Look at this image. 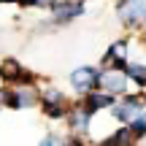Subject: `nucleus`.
<instances>
[{"label": "nucleus", "instance_id": "f257e3e1", "mask_svg": "<svg viewBox=\"0 0 146 146\" xmlns=\"http://www.w3.org/2000/svg\"><path fill=\"white\" fill-rule=\"evenodd\" d=\"M143 106H146V95H127L122 103H114V106H111V116H114L116 122H125V125H127V122H130Z\"/></svg>", "mask_w": 146, "mask_h": 146}, {"label": "nucleus", "instance_id": "f03ea898", "mask_svg": "<svg viewBox=\"0 0 146 146\" xmlns=\"http://www.w3.org/2000/svg\"><path fill=\"white\" fill-rule=\"evenodd\" d=\"M84 14V3L81 0H62V3H57L54 0V5H52V22H57V25H68V22H73L76 16H81Z\"/></svg>", "mask_w": 146, "mask_h": 146}, {"label": "nucleus", "instance_id": "7ed1b4c3", "mask_svg": "<svg viewBox=\"0 0 146 146\" xmlns=\"http://www.w3.org/2000/svg\"><path fill=\"white\" fill-rule=\"evenodd\" d=\"M70 87L76 92H89V89L100 87V70L98 68H76L70 73Z\"/></svg>", "mask_w": 146, "mask_h": 146}, {"label": "nucleus", "instance_id": "20e7f679", "mask_svg": "<svg viewBox=\"0 0 146 146\" xmlns=\"http://www.w3.org/2000/svg\"><path fill=\"white\" fill-rule=\"evenodd\" d=\"M38 103V95L35 89H30V84H19V89H11V92H5V106L8 108H30V106Z\"/></svg>", "mask_w": 146, "mask_h": 146}, {"label": "nucleus", "instance_id": "39448f33", "mask_svg": "<svg viewBox=\"0 0 146 146\" xmlns=\"http://www.w3.org/2000/svg\"><path fill=\"white\" fill-rule=\"evenodd\" d=\"M0 78L8 81V84H33V73L25 70L16 60H11V57L0 62Z\"/></svg>", "mask_w": 146, "mask_h": 146}, {"label": "nucleus", "instance_id": "423d86ee", "mask_svg": "<svg viewBox=\"0 0 146 146\" xmlns=\"http://www.w3.org/2000/svg\"><path fill=\"white\" fill-rule=\"evenodd\" d=\"M127 73L125 70H119V68H114V70H100V87L106 89V92H111V95H125L127 92Z\"/></svg>", "mask_w": 146, "mask_h": 146}, {"label": "nucleus", "instance_id": "0eeeda50", "mask_svg": "<svg viewBox=\"0 0 146 146\" xmlns=\"http://www.w3.org/2000/svg\"><path fill=\"white\" fill-rule=\"evenodd\" d=\"M119 16L125 25L135 27L146 19V0H122L119 3Z\"/></svg>", "mask_w": 146, "mask_h": 146}, {"label": "nucleus", "instance_id": "6e6552de", "mask_svg": "<svg viewBox=\"0 0 146 146\" xmlns=\"http://www.w3.org/2000/svg\"><path fill=\"white\" fill-rule=\"evenodd\" d=\"M41 108H43V114L52 116V119H62L65 116V98H62V92L46 89V92L41 95Z\"/></svg>", "mask_w": 146, "mask_h": 146}, {"label": "nucleus", "instance_id": "1a4fd4ad", "mask_svg": "<svg viewBox=\"0 0 146 146\" xmlns=\"http://www.w3.org/2000/svg\"><path fill=\"white\" fill-rule=\"evenodd\" d=\"M114 98L116 95H111V92H95V89H89L87 92V98H84V108L89 111V114H98L100 108H111L114 106Z\"/></svg>", "mask_w": 146, "mask_h": 146}, {"label": "nucleus", "instance_id": "9d476101", "mask_svg": "<svg viewBox=\"0 0 146 146\" xmlns=\"http://www.w3.org/2000/svg\"><path fill=\"white\" fill-rule=\"evenodd\" d=\"M68 122H70V130L73 133H87L89 130V122H92V114L81 106V108H76L73 114H68Z\"/></svg>", "mask_w": 146, "mask_h": 146}, {"label": "nucleus", "instance_id": "9b49d317", "mask_svg": "<svg viewBox=\"0 0 146 146\" xmlns=\"http://www.w3.org/2000/svg\"><path fill=\"white\" fill-rule=\"evenodd\" d=\"M127 127H130L133 138H143L146 135V114H143V111H138V114L127 122Z\"/></svg>", "mask_w": 146, "mask_h": 146}, {"label": "nucleus", "instance_id": "f8f14e48", "mask_svg": "<svg viewBox=\"0 0 146 146\" xmlns=\"http://www.w3.org/2000/svg\"><path fill=\"white\" fill-rule=\"evenodd\" d=\"M125 73H127V78H130V81H135V84H146V65H125Z\"/></svg>", "mask_w": 146, "mask_h": 146}, {"label": "nucleus", "instance_id": "ddd939ff", "mask_svg": "<svg viewBox=\"0 0 146 146\" xmlns=\"http://www.w3.org/2000/svg\"><path fill=\"white\" fill-rule=\"evenodd\" d=\"M133 141V133H130V127H122L119 133H114V135L108 138V141H103L106 146H114V143H130Z\"/></svg>", "mask_w": 146, "mask_h": 146}, {"label": "nucleus", "instance_id": "4468645a", "mask_svg": "<svg viewBox=\"0 0 146 146\" xmlns=\"http://www.w3.org/2000/svg\"><path fill=\"white\" fill-rule=\"evenodd\" d=\"M41 143H62V138H60V135H46Z\"/></svg>", "mask_w": 146, "mask_h": 146}, {"label": "nucleus", "instance_id": "2eb2a0df", "mask_svg": "<svg viewBox=\"0 0 146 146\" xmlns=\"http://www.w3.org/2000/svg\"><path fill=\"white\" fill-rule=\"evenodd\" d=\"M33 3H35V5H46V8H52L54 0H33Z\"/></svg>", "mask_w": 146, "mask_h": 146}, {"label": "nucleus", "instance_id": "dca6fc26", "mask_svg": "<svg viewBox=\"0 0 146 146\" xmlns=\"http://www.w3.org/2000/svg\"><path fill=\"white\" fill-rule=\"evenodd\" d=\"M0 103H5V89H0Z\"/></svg>", "mask_w": 146, "mask_h": 146}]
</instances>
